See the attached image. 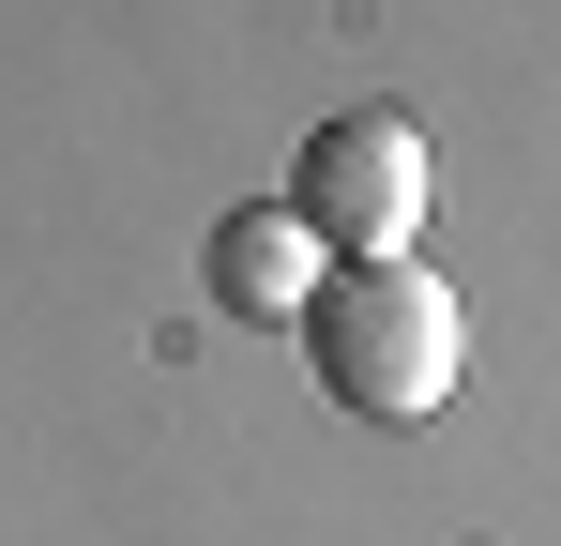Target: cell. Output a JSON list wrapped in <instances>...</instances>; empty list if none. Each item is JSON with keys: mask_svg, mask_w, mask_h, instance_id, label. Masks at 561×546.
Returning <instances> with one entry per match:
<instances>
[{"mask_svg": "<svg viewBox=\"0 0 561 546\" xmlns=\"http://www.w3.org/2000/svg\"><path fill=\"white\" fill-rule=\"evenodd\" d=\"M288 334L319 364V395L365 410V425H425L456 395V364H470V319H456V288L425 259H319V288H304Z\"/></svg>", "mask_w": 561, "mask_h": 546, "instance_id": "1", "label": "cell"}, {"mask_svg": "<svg viewBox=\"0 0 561 546\" xmlns=\"http://www.w3.org/2000/svg\"><path fill=\"white\" fill-rule=\"evenodd\" d=\"M288 213H304L319 259H410L425 213H440V152H425L394 106H334V122L304 137V168H288Z\"/></svg>", "mask_w": 561, "mask_h": 546, "instance_id": "2", "label": "cell"}, {"mask_svg": "<svg viewBox=\"0 0 561 546\" xmlns=\"http://www.w3.org/2000/svg\"><path fill=\"white\" fill-rule=\"evenodd\" d=\"M304 288H319V243H304L288 197H259V213L213 228V304L228 319H304Z\"/></svg>", "mask_w": 561, "mask_h": 546, "instance_id": "3", "label": "cell"}]
</instances>
